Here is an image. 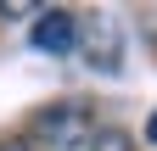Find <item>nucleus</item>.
Instances as JSON below:
<instances>
[{"label": "nucleus", "mask_w": 157, "mask_h": 151, "mask_svg": "<svg viewBox=\"0 0 157 151\" xmlns=\"http://www.w3.org/2000/svg\"><path fill=\"white\" fill-rule=\"evenodd\" d=\"M95 123H90V106L84 101H56L45 112H34V145H51V151H78L90 145Z\"/></svg>", "instance_id": "obj_1"}, {"label": "nucleus", "mask_w": 157, "mask_h": 151, "mask_svg": "<svg viewBox=\"0 0 157 151\" xmlns=\"http://www.w3.org/2000/svg\"><path fill=\"white\" fill-rule=\"evenodd\" d=\"M28 45H34V50H45V56H67V50H78V17H73V11H62V6L34 11Z\"/></svg>", "instance_id": "obj_2"}, {"label": "nucleus", "mask_w": 157, "mask_h": 151, "mask_svg": "<svg viewBox=\"0 0 157 151\" xmlns=\"http://www.w3.org/2000/svg\"><path fill=\"white\" fill-rule=\"evenodd\" d=\"M84 151H135V140L124 134V129H95Z\"/></svg>", "instance_id": "obj_3"}, {"label": "nucleus", "mask_w": 157, "mask_h": 151, "mask_svg": "<svg viewBox=\"0 0 157 151\" xmlns=\"http://www.w3.org/2000/svg\"><path fill=\"white\" fill-rule=\"evenodd\" d=\"M146 140L157 145V112H151V118H146Z\"/></svg>", "instance_id": "obj_4"}, {"label": "nucleus", "mask_w": 157, "mask_h": 151, "mask_svg": "<svg viewBox=\"0 0 157 151\" xmlns=\"http://www.w3.org/2000/svg\"><path fill=\"white\" fill-rule=\"evenodd\" d=\"M0 151H34V145H23V140H6V145H0Z\"/></svg>", "instance_id": "obj_5"}]
</instances>
